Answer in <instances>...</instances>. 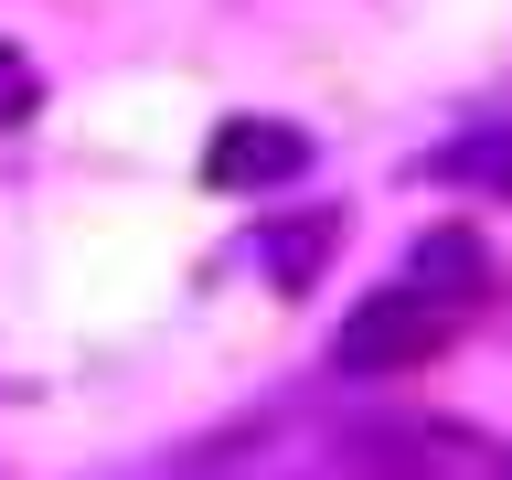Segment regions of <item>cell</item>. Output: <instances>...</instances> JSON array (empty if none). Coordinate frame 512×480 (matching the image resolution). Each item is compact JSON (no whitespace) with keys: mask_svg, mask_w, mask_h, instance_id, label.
Masks as SVG:
<instances>
[{"mask_svg":"<svg viewBox=\"0 0 512 480\" xmlns=\"http://www.w3.org/2000/svg\"><path fill=\"white\" fill-rule=\"evenodd\" d=\"M406 288H416V299H438V310H470V299L502 288V256H491L480 224H427V235L406 246Z\"/></svg>","mask_w":512,"mask_h":480,"instance_id":"3","label":"cell"},{"mask_svg":"<svg viewBox=\"0 0 512 480\" xmlns=\"http://www.w3.org/2000/svg\"><path fill=\"white\" fill-rule=\"evenodd\" d=\"M310 160H320L310 128H288V118H224L214 150H203V182H214V192H278V182H299Z\"/></svg>","mask_w":512,"mask_h":480,"instance_id":"2","label":"cell"},{"mask_svg":"<svg viewBox=\"0 0 512 480\" xmlns=\"http://www.w3.org/2000/svg\"><path fill=\"white\" fill-rule=\"evenodd\" d=\"M342 203H310V214H256V278L288 288V299H310L320 267H331V246H342Z\"/></svg>","mask_w":512,"mask_h":480,"instance_id":"4","label":"cell"},{"mask_svg":"<svg viewBox=\"0 0 512 480\" xmlns=\"http://www.w3.org/2000/svg\"><path fill=\"white\" fill-rule=\"evenodd\" d=\"M438 352H448V310L395 278V288H374V299H352V310H342V331H331V374L384 384V374H427Z\"/></svg>","mask_w":512,"mask_h":480,"instance_id":"1","label":"cell"},{"mask_svg":"<svg viewBox=\"0 0 512 480\" xmlns=\"http://www.w3.org/2000/svg\"><path fill=\"white\" fill-rule=\"evenodd\" d=\"M416 182H459V192H491V203L512 214V118L470 128V139H448V150H427V160H416Z\"/></svg>","mask_w":512,"mask_h":480,"instance_id":"5","label":"cell"},{"mask_svg":"<svg viewBox=\"0 0 512 480\" xmlns=\"http://www.w3.org/2000/svg\"><path fill=\"white\" fill-rule=\"evenodd\" d=\"M32 107H43V75H32V64L11 54V43H0V128H22Z\"/></svg>","mask_w":512,"mask_h":480,"instance_id":"6","label":"cell"}]
</instances>
